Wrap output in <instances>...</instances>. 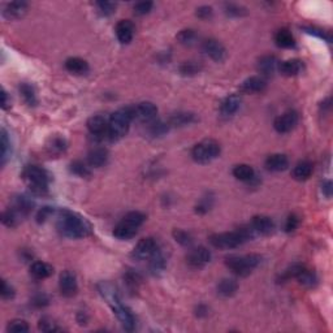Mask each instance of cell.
Listing matches in <instances>:
<instances>
[{"mask_svg":"<svg viewBox=\"0 0 333 333\" xmlns=\"http://www.w3.org/2000/svg\"><path fill=\"white\" fill-rule=\"evenodd\" d=\"M57 230L65 237L83 238L91 233V225L80 215L62 210L57 220Z\"/></svg>","mask_w":333,"mask_h":333,"instance_id":"1","label":"cell"},{"mask_svg":"<svg viewBox=\"0 0 333 333\" xmlns=\"http://www.w3.org/2000/svg\"><path fill=\"white\" fill-rule=\"evenodd\" d=\"M254 236H255V232L251 226H241L233 232L212 235L210 237V244L216 249H236V247L244 245L245 242L250 241L251 238H254Z\"/></svg>","mask_w":333,"mask_h":333,"instance_id":"2","label":"cell"},{"mask_svg":"<svg viewBox=\"0 0 333 333\" xmlns=\"http://www.w3.org/2000/svg\"><path fill=\"white\" fill-rule=\"evenodd\" d=\"M131 120H134L131 107L120 108L116 112H113L108 121L107 138H110L111 141L121 140L128 133Z\"/></svg>","mask_w":333,"mask_h":333,"instance_id":"3","label":"cell"},{"mask_svg":"<svg viewBox=\"0 0 333 333\" xmlns=\"http://www.w3.org/2000/svg\"><path fill=\"white\" fill-rule=\"evenodd\" d=\"M25 181L29 185L30 190L36 195H45L48 191V184H50V173L38 165H27L24 170Z\"/></svg>","mask_w":333,"mask_h":333,"instance_id":"4","label":"cell"},{"mask_svg":"<svg viewBox=\"0 0 333 333\" xmlns=\"http://www.w3.org/2000/svg\"><path fill=\"white\" fill-rule=\"evenodd\" d=\"M262 262V256L258 254L247 255H230L225 258V264L237 276H247Z\"/></svg>","mask_w":333,"mask_h":333,"instance_id":"5","label":"cell"},{"mask_svg":"<svg viewBox=\"0 0 333 333\" xmlns=\"http://www.w3.org/2000/svg\"><path fill=\"white\" fill-rule=\"evenodd\" d=\"M221 147L215 140H203L191 149V158L199 164H207L220 155Z\"/></svg>","mask_w":333,"mask_h":333,"instance_id":"6","label":"cell"},{"mask_svg":"<svg viewBox=\"0 0 333 333\" xmlns=\"http://www.w3.org/2000/svg\"><path fill=\"white\" fill-rule=\"evenodd\" d=\"M298 120H299V116H298L297 111H286L283 115L276 117L274 122V128L276 129L277 133H289L297 126Z\"/></svg>","mask_w":333,"mask_h":333,"instance_id":"7","label":"cell"},{"mask_svg":"<svg viewBox=\"0 0 333 333\" xmlns=\"http://www.w3.org/2000/svg\"><path fill=\"white\" fill-rule=\"evenodd\" d=\"M211 251L205 246L194 247L186 256L187 264L191 268H203L207 263L211 262Z\"/></svg>","mask_w":333,"mask_h":333,"instance_id":"8","label":"cell"},{"mask_svg":"<svg viewBox=\"0 0 333 333\" xmlns=\"http://www.w3.org/2000/svg\"><path fill=\"white\" fill-rule=\"evenodd\" d=\"M156 250H158V244L154 238L146 237L142 238L137 244V246L134 247L131 256L137 260H146V259L151 258Z\"/></svg>","mask_w":333,"mask_h":333,"instance_id":"9","label":"cell"},{"mask_svg":"<svg viewBox=\"0 0 333 333\" xmlns=\"http://www.w3.org/2000/svg\"><path fill=\"white\" fill-rule=\"evenodd\" d=\"M59 288L61 294L66 298H71L77 294V277H76V275L72 271H62L59 277Z\"/></svg>","mask_w":333,"mask_h":333,"instance_id":"10","label":"cell"},{"mask_svg":"<svg viewBox=\"0 0 333 333\" xmlns=\"http://www.w3.org/2000/svg\"><path fill=\"white\" fill-rule=\"evenodd\" d=\"M134 120H141L143 122H151L156 117L158 108L151 102H142L131 107Z\"/></svg>","mask_w":333,"mask_h":333,"instance_id":"11","label":"cell"},{"mask_svg":"<svg viewBox=\"0 0 333 333\" xmlns=\"http://www.w3.org/2000/svg\"><path fill=\"white\" fill-rule=\"evenodd\" d=\"M202 50L207 56L211 57L214 61L220 62L225 59L226 56V50L223 45H221L220 42L216 41L214 38L206 39L203 41L202 43Z\"/></svg>","mask_w":333,"mask_h":333,"instance_id":"12","label":"cell"},{"mask_svg":"<svg viewBox=\"0 0 333 333\" xmlns=\"http://www.w3.org/2000/svg\"><path fill=\"white\" fill-rule=\"evenodd\" d=\"M113 312L115 315L117 316V319L120 320L121 325L124 327V329L126 330H133L136 328V318H134L133 312L129 307L124 306L121 302H116V304L112 305Z\"/></svg>","mask_w":333,"mask_h":333,"instance_id":"13","label":"cell"},{"mask_svg":"<svg viewBox=\"0 0 333 333\" xmlns=\"http://www.w3.org/2000/svg\"><path fill=\"white\" fill-rule=\"evenodd\" d=\"M279 65L280 62L276 56H274V55H264V56H262L258 60L256 68H258V72L260 73V76L264 78L274 76L277 69H279Z\"/></svg>","mask_w":333,"mask_h":333,"instance_id":"14","label":"cell"},{"mask_svg":"<svg viewBox=\"0 0 333 333\" xmlns=\"http://www.w3.org/2000/svg\"><path fill=\"white\" fill-rule=\"evenodd\" d=\"M87 129L90 134L95 138L107 137L108 131V121L101 115L92 116L87 120Z\"/></svg>","mask_w":333,"mask_h":333,"instance_id":"15","label":"cell"},{"mask_svg":"<svg viewBox=\"0 0 333 333\" xmlns=\"http://www.w3.org/2000/svg\"><path fill=\"white\" fill-rule=\"evenodd\" d=\"M250 226L253 228V230L255 233L268 236L274 232L275 223L270 216H265V215H256V216H254L253 219H251V224H250Z\"/></svg>","mask_w":333,"mask_h":333,"instance_id":"16","label":"cell"},{"mask_svg":"<svg viewBox=\"0 0 333 333\" xmlns=\"http://www.w3.org/2000/svg\"><path fill=\"white\" fill-rule=\"evenodd\" d=\"M116 36L120 43L128 45L134 37V25L130 20H121L116 25Z\"/></svg>","mask_w":333,"mask_h":333,"instance_id":"17","label":"cell"},{"mask_svg":"<svg viewBox=\"0 0 333 333\" xmlns=\"http://www.w3.org/2000/svg\"><path fill=\"white\" fill-rule=\"evenodd\" d=\"M267 87V81L262 76H253L245 80L241 85V90L247 94H256L264 91Z\"/></svg>","mask_w":333,"mask_h":333,"instance_id":"18","label":"cell"},{"mask_svg":"<svg viewBox=\"0 0 333 333\" xmlns=\"http://www.w3.org/2000/svg\"><path fill=\"white\" fill-rule=\"evenodd\" d=\"M265 168L271 172H283L288 170L289 159L284 154H272L265 159Z\"/></svg>","mask_w":333,"mask_h":333,"instance_id":"19","label":"cell"},{"mask_svg":"<svg viewBox=\"0 0 333 333\" xmlns=\"http://www.w3.org/2000/svg\"><path fill=\"white\" fill-rule=\"evenodd\" d=\"M279 71L286 77H294L304 71V61L299 59H289L280 62Z\"/></svg>","mask_w":333,"mask_h":333,"instance_id":"20","label":"cell"},{"mask_svg":"<svg viewBox=\"0 0 333 333\" xmlns=\"http://www.w3.org/2000/svg\"><path fill=\"white\" fill-rule=\"evenodd\" d=\"M196 121H198V117H196L195 113L177 112V113H173L172 116L170 117L168 125H170V126H173V128H182V126L191 125Z\"/></svg>","mask_w":333,"mask_h":333,"instance_id":"21","label":"cell"},{"mask_svg":"<svg viewBox=\"0 0 333 333\" xmlns=\"http://www.w3.org/2000/svg\"><path fill=\"white\" fill-rule=\"evenodd\" d=\"M27 12V3L25 2H12L6 6L3 16L7 20H17Z\"/></svg>","mask_w":333,"mask_h":333,"instance_id":"22","label":"cell"},{"mask_svg":"<svg viewBox=\"0 0 333 333\" xmlns=\"http://www.w3.org/2000/svg\"><path fill=\"white\" fill-rule=\"evenodd\" d=\"M108 160V151L104 147H95L87 154V164L94 168H101Z\"/></svg>","mask_w":333,"mask_h":333,"instance_id":"23","label":"cell"},{"mask_svg":"<svg viewBox=\"0 0 333 333\" xmlns=\"http://www.w3.org/2000/svg\"><path fill=\"white\" fill-rule=\"evenodd\" d=\"M241 106V98L238 95H229L223 101L220 106V113L223 117L233 116Z\"/></svg>","mask_w":333,"mask_h":333,"instance_id":"24","label":"cell"},{"mask_svg":"<svg viewBox=\"0 0 333 333\" xmlns=\"http://www.w3.org/2000/svg\"><path fill=\"white\" fill-rule=\"evenodd\" d=\"M312 171H314L312 164L309 160H302L295 164V166L293 168V172H291V176L297 181H306V180L310 179Z\"/></svg>","mask_w":333,"mask_h":333,"instance_id":"25","label":"cell"},{"mask_svg":"<svg viewBox=\"0 0 333 333\" xmlns=\"http://www.w3.org/2000/svg\"><path fill=\"white\" fill-rule=\"evenodd\" d=\"M65 68L66 71L73 73V75H86L90 69L86 60L81 59V57H69V59H66Z\"/></svg>","mask_w":333,"mask_h":333,"instance_id":"26","label":"cell"},{"mask_svg":"<svg viewBox=\"0 0 333 333\" xmlns=\"http://www.w3.org/2000/svg\"><path fill=\"white\" fill-rule=\"evenodd\" d=\"M149 260H150L149 267H150V271H151L152 275L158 276V275L163 274L164 270H165V267H166V259H165V256H164L163 251H160V250L158 249L154 253V255L149 259Z\"/></svg>","mask_w":333,"mask_h":333,"instance_id":"27","label":"cell"},{"mask_svg":"<svg viewBox=\"0 0 333 333\" xmlns=\"http://www.w3.org/2000/svg\"><path fill=\"white\" fill-rule=\"evenodd\" d=\"M54 274V268L46 262H34L30 265V275L37 280H43Z\"/></svg>","mask_w":333,"mask_h":333,"instance_id":"28","label":"cell"},{"mask_svg":"<svg viewBox=\"0 0 333 333\" xmlns=\"http://www.w3.org/2000/svg\"><path fill=\"white\" fill-rule=\"evenodd\" d=\"M11 208H13L20 216H26L31 211V208H33V202L27 196L17 195L13 198Z\"/></svg>","mask_w":333,"mask_h":333,"instance_id":"29","label":"cell"},{"mask_svg":"<svg viewBox=\"0 0 333 333\" xmlns=\"http://www.w3.org/2000/svg\"><path fill=\"white\" fill-rule=\"evenodd\" d=\"M238 283L233 279H223L217 284V294L224 298L232 297L237 293Z\"/></svg>","mask_w":333,"mask_h":333,"instance_id":"30","label":"cell"},{"mask_svg":"<svg viewBox=\"0 0 333 333\" xmlns=\"http://www.w3.org/2000/svg\"><path fill=\"white\" fill-rule=\"evenodd\" d=\"M233 176L240 181L249 182L255 177V171L249 164H238L233 168Z\"/></svg>","mask_w":333,"mask_h":333,"instance_id":"31","label":"cell"},{"mask_svg":"<svg viewBox=\"0 0 333 333\" xmlns=\"http://www.w3.org/2000/svg\"><path fill=\"white\" fill-rule=\"evenodd\" d=\"M276 45L281 48H291L295 46V39L288 29H280L275 36Z\"/></svg>","mask_w":333,"mask_h":333,"instance_id":"32","label":"cell"},{"mask_svg":"<svg viewBox=\"0 0 333 333\" xmlns=\"http://www.w3.org/2000/svg\"><path fill=\"white\" fill-rule=\"evenodd\" d=\"M46 147H47V151L50 152L51 155H60L65 151L66 147H68V143H66L65 138L55 136V137L50 138Z\"/></svg>","mask_w":333,"mask_h":333,"instance_id":"33","label":"cell"},{"mask_svg":"<svg viewBox=\"0 0 333 333\" xmlns=\"http://www.w3.org/2000/svg\"><path fill=\"white\" fill-rule=\"evenodd\" d=\"M137 228H133V226L126 225V224L120 221V223L115 226V229H113V236L124 241V240H130V238H133L134 236L137 235Z\"/></svg>","mask_w":333,"mask_h":333,"instance_id":"34","label":"cell"},{"mask_svg":"<svg viewBox=\"0 0 333 333\" xmlns=\"http://www.w3.org/2000/svg\"><path fill=\"white\" fill-rule=\"evenodd\" d=\"M20 94L21 96H22V99H24L25 103H26L27 106H30V107H34V106H37V103H38L36 90H34V87L31 86V85H29V83H21Z\"/></svg>","mask_w":333,"mask_h":333,"instance_id":"35","label":"cell"},{"mask_svg":"<svg viewBox=\"0 0 333 333\" xmlns=\"http://www.w3.org/2000/svg\"><path fill=\"white\" fill-rule=\"evenodd\" d=\"M295 279L299 281V284L307 286V288H312V286H315L316 283H318V277H316V275L314 274L312 271L307 270L305 265L302 267V270L298 272V275L295 276Z\"/></svg>","mask_w":333,"mask_h":333,"instance_id":"36","label":"cell"},{"mask_svg":"<svg viewBox=\"0 0 333 333\" xmlns=\"http://www.w3.org/2000/svg\"><path fill=\"white\" fill-rule=\"evenodd\" d=\"M145 220H146L145 214H142V212L140 211H131V212H128V214L122 217L121 223L138 229L143 223H145Z\"/></svg>","mask_w":333,"mask_h":333,"instance_id":"37","label":"cell"},{"mask_svg":"<svg viewBox=\"0 0 333 333\" xmlns=\"http://www.w3.org/2000/svg\"><path fill=\"white\" fill-rule=\"evenodd\" d=\"M69 170L73 175L78 176V177H82V179H86L91 176V170H90V165L87 163H83L82 160H75L72 161L71 165H69Z\"/></svg>","mask_w":333,"mask_h":333,"instance_id":"38","label":"cell"},{"mask_svg":"<svg viewBox=\"0 0 333 333\" xmlns=\"http://www.w3.org/2000/svg\"><path fill=\"white\" fill-rule=\"evenodd\" d=\"M214 202H215V196L212 195L211 193H206L205 195L198 201V203H196L195 212L199 215L207 214V212L212 208V206H214Z\"/></svg>","mask_w":333,"mask_h":333,"instance_id":"39","label":"cell"},{"mask_svg":"<svg viewBox=\"0 0 333 333\" xmlns=\"http://www.w3.org/2000/svg\"><path fill=\"white\" fill-rule=\"evenodd\" d=\"M177 39H179V42L181 45L193 46L196 42V39H198V36H196L195 30L185 29V30H181V31L177 34Z\"/></svg>","mask_w":333,"mask_h":333,"instance_id":"40","label":"cell"},{"mask_svg":"<svg viewBox=\"0 0 333 333\" xmlns=\"http://www.w3.org/2000/svg\"><path fill=\"white\" fill-rule=\"evenodd\" d=\"M179 69H180V73H181L182 76H195L196 73H199L202 66H201L199 62L190 60V61L182 62Z\"/></svg>","mask_w":333,"mask_h":333,"instance_id":"41","label":"cell"},{"mask_svg":"<svg viewBox=\"0 0 333 333\" xmlns=\"http://www.w3.org/2000/svg\"><path fill=\"white\" fill-rule=\"evenodd\" d=\"M172 235L175 241L181 246H190L193 244V236L186 230H184V229H175Z\"/></svg>","mask_w":333,"mask_h":333,"instance_id":"42","label":"cell"},{"mask_svg":"<svg viewBox=\"0 0 333 333\" xmlns=\"http://www.w3.org/2000/svg\"><path fill=\"white\" fill-rule=\"evenodd\" d=\"M170 125L168 122H163V121H151L150 122L149 126V131L151 134L152 137H161L166 131L170 130Z\"/></svg>","mask_w":333,"mask_h":333,"instance_id":"43","label":"cell"},{"mask_svg":"<svg viewBox=\"0 0 333 333\" xmlns=\"http://www.w3.org/2000/svg\"><path fill=\"white\" fill-rule=\"evenodd\" d=\"M124 281L130 290H137L138 285H140L141 281H142V277H141V275L138 274V272H134L133 270H129L128 272L124 275Z\"/></svg>","mask_w":333,"mask_h":333,"instance_id":"44","label":"cell"},{"mask_svg":"<svg viewBox=\"0 0 333 333\" xmlns=\"http://www.w3.org/2000/svg\"><path fill=\"white\" fill-rule=\"evenodd\" d=\"M20 217V215H18L13 208L9 207L8 210H6V211L3 212V215H2V221H3V224L6 226L13 228V226L17 225Z\"/></svg>","mask_w":333,"mask_h":333,"instance_id":"45","label":"cell"},{"mask_svg":"<svg viewBox=\"0 0 333 333\" xmlns=\"http://www.w3.org/2000/svg\"><path fill=\"white\" fill-rule=\"evenodd\" d=\"M2 165H6L7 160L9 158V152H11V142H9L8 134H7L6 129H2Z\"/></svg>","mask_w":333,"mask_h":333,"instance_id":"46","label":"cell"},{"mask_svg":"<svg viewBox=\"0 0 333 333\" xmlns=\"http://www.w3.org/2000/svg\"><path fill=\"white\" fill-rule=\"evenodd\" d=\"M7 330L16 333L29 332V324L25 320H22V319H15V320L9 321L8 325H7Z\"/></svg>","mask_w":333,"mask_h":333,"instance_id":"47","label":"cell"},{"mask_svg":"<svg viewBox=\"0 0 333 333\" xmlns=\"http://www.w3.org/2000/svg\"><path fill=\"white\" fill-rule=\"evenodd\" d=\"M224 9L229 17H241V16L246 15V8L235 3H226L224 6Z\"/></svg>","mask_w":333,"mask_h":333,"instance_id":"48","label":"cell"},{"mask_svg":"<svg viewBox=\"0 0 333 333\" xmlns=\"http://www.w3.org/2000/svg\"><path fill=\"white\" fill-rule=\"evenodd\" d=\"M38 328L43 332H56V330H61V328L57 327L52 319L50 318H42L38 323Z\"/></svg>","mask_w":333,"mask_h":333,"instance_id":"49","label":"cell"},{"mask_svg":"<svg viewBox=\"0 0 333 333\" xmlns=\"http://www.w3.org/2000/svg\"><path fill=\"white\" fill-rule=\"evenodd\" d=\"M95 7L98 8V12L102 16H111L115 9H116V3H112V2H98L95 3Z\"/></svg>","mask_w":333,"mask_h":333,"instance_id":"50","label":"cell"},{"mask_svg":"<svg viewBox=\"0 0 333 333\" xmlns=\"http://www.w3.org/2000/svg\"><path fill=\"white\" fill-rule=\"evenodd\" d=\"M152 7H154V3H152V2H140V3L134 4V7H133L134 15H137V16L147 15V13H150V11L152 9Z\"/></svg>","mask_w":333,"mask_h":333,"instance_id":"51","label":"cell"},{"mask_svg":"<svg viewBox=\"0 0 333 333\" xmlns=\"http://www.w3.org/2000/svg\"><path fill=\"white\" fill-rule=\"evenodd\" d=\"M298 225H299V217H298L295 214L289 215L288 219H286L285 221V232L288 233L294 232L295 229L298 228Z\"/></svg>","mask_w":333,"mask_h":333,"instance_id":"52","label":"cell"},{"mask_svg":"<svg viewBox=\"0 0 333 333\" xmlns=\"http://www.w3.org/2000/svg\"><path fill=\"white\" fill-rule=\"evenodd\" d=\"M15 289L11 284H8L6 280H3V283H2V297L3 299H12L15 297Z\"/></svg>","mask_w":333,"mask_h":333,"instance_id":"53","label":"cell"},{"mask_svg":"<svg viewBox=\"0 0 333 333\" xmlns=\"http://www.w3.org/2000/svg\"><path fill=\"white\" fill-rule=\"evenodd\" d=\"M212 15H214V9H212V7L210 6H202L196 9V16L199 18H202V20H208V18H211Z\"/></svg>","mask_w":333,"mask_h":333,"instance_id":"54","label":"cell"},{"mask_svg":"<svg viewBox=\"0 0 333 333\" xmlns=\"http://www.w3.org/2000/svg\"><path fill=\"white\" fill-rule=\"evenodd\" d=\"M52 214H54V210H52V208L43 207L41 211L38 212V215H37V221H38V223H45Z\"/></svg>","mask_w":333,"mask_h":333,"instance_id":"55","label":"cell"},{"mask_svg":"<svg viewBox=\"0 0 333 333\" xmlns=\"http://www.w3.org/2000/svg\"><path fill=\"white\" fill-rule=\"evenodd\" d=\"M304 30L306 31V33L312 34V36H316V37H319V38H323V39H325V41H328V42L330 41L329 37H328L327 34H325L324 31H323V30H320V29H316V27H304Z\"/></svg>","mask_w":333,"mask_h":333,"instance_id":"56","label":"cell"},{"mask_svg":"<svg viewBox=\"0 0 333 333\" xmlns=\"http://www.w3.org/2000/svg\"><path fill=\"white\" fill-rule=\"evenodd\" d=\"M48 302H50V301H48V297H47V295H45V294L36 295V297H34V299H33V305H34V306H37V307L47 306Z\"/></svg>","mask_w":333,"mask_h":333,"instance_id":"57","label":"cell"},{"mask_svg":"<svg viewBox=\"0 0 333 333\" xmlns=\"http://www.w3.org/2000/svg\"><path fill=\"white\" fill-rule=\"evenodd\" d=\"M11 107V99L8 96V92L6 90H2V108L3 110H8Z\"/></svg>","mask_w":333,"mask_h":333,"instance_id":"58","label":"cell"},{"mask_svg":"<svg viewBox=\"0 0 333 333\" xmlns=\"http://www.w3.org/2000/svg\"><path fill=\"white\" fill-rule=\"evenodd\" d=\"M323 193H324L328 198H330V195H332V182H330L329 180L323 182Z\"/></svg>","mask_w":333,"mask_h":333,"instance_id":"59","label":"cell"},{"mask_svg":"<svg viewBox=\"0 0 333 333\" xmlns=\"http://www.w3.org/2000/svg\"><path fill=\"white\" fill-rule=\"evenodd\" d=\"M207 307L203 306V305H201V306H198V309H196V315L198 316H207Z\"/></svg>","mask_w":333,"mask_h":333,"instance_id":"60","label":"cell"}]
</instances>
